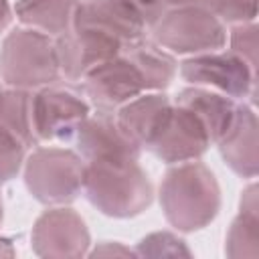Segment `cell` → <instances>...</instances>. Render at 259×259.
I'll use <instances>...</instances> for the list:
<instances>
[{
  "label": "cell",
  "mask_w": 259,
  "mask_h": 259,
  "mask_svg": "<svg viewBox=\"0 0 259 259\" xmlns=\"http://www.w3.org/2000/svg\"><path fill=\"white\" fill-rule=\"evenodd\" d=\"M160 202L168 223L180 231H198L219 212L221 190L214 174L200 162H180L160 184Z\"/></svg>",
  "instance_id": "cell-1"
},
{
  "label": "cell",
  "mask_w": 259,
  "mask_h": 259,
  "mask_svg": "<svg viewBox=\"0 0 259 259\" xmlns=\"http://www.w3.org/2000/svg\"><path fill=\"white\" fill-rule=\"evenodd\" d=\"M83 188L93 206L107 217H134L146 210L154 190L138 160H95L85 164Z\"/></svg>",
  "instance_id": "cell-2"
},
{
  "label": "cell",
  "mask_w": 259,
  "mask_h": 259,
  "mask_svg": "<svg viewBox=\"0 0 259 259\" xmlns=\"http://www.w3.org/2000/svg\"><path fill=\"white\" fill-rule=\"evenodd\" d=\"M61 73L55 40L34 28L12 30L0 49V75L16 89H36L57 81Z\"/></svg>",
  "instance_id": "cell-3"
},
{
  "label": "cell",
  "mask_w": 259,
  "mask_h": 259,
  "mask_svg": "<svg viewBox=\"0 0 259 259\" xmlns=\"http://www.w3.org/2000/svg\"><path fill=\"white\" fill-rule=\"evenodd\" d=\"M85 164L63 148H38L24 166V182L30 194L45 204L71 202L83 188Z\"/></svg>",
  "instance_id": "cell-4"
},
{
  "label": "cell",
  "mask_w": 259,
  "mask_h": 259,
  "mask_svg": "<svg viewBox=\"0 0 259 259\" xmlns=\"http://www.w3.org/2000/svg\"><path fill=\"white\" fill-rule=\"evenodd\" d=\"M152 26L156 42L176 53H210L227 38L223 20L206 6L170 10Z\"/></svg>",
  "instance_id": "cell-5"
},
{
  "label": "cell",
  "mask_w": 259,
  "mask_h": 259,
  "mask_svg": "<svg viewBox=\"0 0 259 259\" xmlns=\"http://www.w3.org/2000/svg\"><path fill=\"white\" fill-rule=\"evenodd\" d=\"M180 73L188 83L200 87H214L229 97L255 95V69L233 51H210L190 57L180 65Z\"/></svg>",
  "instance_id": "cell-6"
},
{
  "label": "cell",
  "mask_w": 259,
  "mask_h": 259,
  "mask_svg": "<svg viewBox=\"0 0 259 259\" xmlns=\"http://www.w3.org/2000/svg\"><path fill=\"white\" fill-rule=\"evenodd\" d=\"M87 115V101L63 85L51 83L32 93V121L38 142L73 138Z\"/></svg>",
  "instance_id": "cell-7"
},
{
  "label": "cell",
  "mask_w": 259,
  "mask_h": 259,
  "mask_svg": "<svg viewBox=\"0 0 259 259\" xmlns=\"http://www.w3.org/2000/svg\"><path fill=\"white\" fill-rule=\"evenodd\" d=\"M55 49L61 73L75 81L85 77L101 63L117 57L123 45L95 28L73 24L69 30L57 36Z\"/></svg>",
  "instance_id": "cell-8"
},
{
  "label": "cell",
  "mask_w": 259,
  "mask_h": 259,
  "mask_svg": "<svg viewBox=\"0 0 259 259\" xmlns=\"http://www.w3.org/2000/svg\"><path fill=\"white\" fill-rule=\"evenodd\" d=\"M210 136L202 121L184 105L172 103L168 117L162 127L148 144V148L168 164L190 162L206 152L210 146Z\"/></svg>",
  "instance_id": "cell-9"
},
{
  "label": "cell",
  "mask_w": 259,
  "mask_h": 259,
  "mask_svg": "<svg viewBox=\"0 0 259 259\" xmlns=\"http://www.w3.org/2000/svg\"><path fill=\"white\" fill-rule=\"evenodd\" d=\"M87 247L89 231L73 208L45 210L32 227V249L40 257H81Z\"/></svg>",
  "instance_id": "cell-10"
},
{
  "label": "cell",
  "mask_w": 259,
  "mask_h": 259,
  "mask_svg": "<svg viewBox=\"0 0 259 259\" xmlns=\"http://www.w3.org/2000/svg\"><path fill=\"white\" fill-rule=\"evenodd\" d=\"M83 79L87 95L103 111L117 109L130 99L138 97L142 91H146L142 73L123 53L101 63Z\"/></svg>",
  "instance_id": "cell-11"
},
{
  "label": "cell",
  "mask_w": 259,
  "mask_h": 259,
  "mask_svg": "<svg viewBox=\"0 0 259 259\" xmlns=\"http://www.w3.org/2000/svg\"><path fill=\"white\" fill-rule=\"evenodd\" d=\"M75 142L87 162L95 160H138L142 146L136 144L117 123L115 115L101 111L87 115L75 132Z\"/></svg>",
  "instance_id": "cell-12"
},
{
  "label": "cell",
  "mask_w": 259,
  "mask_h": 259,
  "mask_svg": "<svg viewBox=\"0 0 259 259\" xmlns=\"http://www.w3.org/2000/svg\"><path fill=\"white\" fill-rule=\"evenodd\" d=\"M73 24L109 34L123 47L140 40L146 28L140 14L123 0H79Z\"/></svg>",
  "instance_id": "cell-13"
},
{
  "label": "cell",
  "mask_w": 259,
  "mask_h": 259,
  "mask_svg": "<svg viewBox=\"0 0 259 259\" xmlns=\"http://www.w3.org/2000/svg\"><path fill=\"white\" fill-rule=\"evenodd\" d=\"M225 162L241 176L257 174V117L251 107L237 105L233 123L217 142Z\"/></svg>",
  "instance_id": "cell-14"
},
{
  "label": "cell",
  "mask_w": 259,
  "mask_h": 259,
  "mask_svg": "<svg viewBox=\"0 0 259 259\" xmlns=\"http://www.w3.org/2000/svg\"><path fill=\"white\" fill-rule=\"evenodd\" d=\"M170 109H172V101L166 95L152 93V95L134 97L121 107H117L115 119L136 144L148 148V144L154 140L164 119L168 117Z\"/></svg>",
  "instance_id": "cell-15"
},
{
  "label": "cell",
  "mask_w": 259,
  "mask_h": 259,
  "mask_svg": "<svg viewBox=\"0 0 259 259\" xmlns=\"http://www.w3.org/2000/svg\"><path fill=\"white\" fill-rule=\"evenodd\" d=\"M176 103L190 109L202 121L210 136V142H219L223 138V134L229 130L237 113V103L231 97L214 93L206 87L182 89L176 97Z\"/></svg>",
  "instance_id": "cell-16"
},
{
  "label": "cell",
  "mask_w": 259,
  "mask_h": 259,
  "mask_svg": "<svg viewBox=\"0 0 259 259\" xmlns=\"http://www.w3.org/2000/svg\"><path fill=\"white\" fill-rule=\"evenodd\" d=\"M79 0H18L16 16L45 34H63L75 22Z\"/></svg>",
  "instance_id": "cell-17"
},
{
  "label": "cell",
  "mask_w": 259,
  "mask_h": 259,
  "mask_svg": "<svg viewBox=\"0 0 259 259\" xmlns=\"http://www.w3.org/2000/svg\"><path fill=\"white\" fill-rule=\"evenodd\" d=\"M121 53L138 67L146 89H164L170 85L176 71V63L168 53L142 38L125 45Z\"/></svg>",
  "instance_id": "cell-18"
},
{
  "label": "cell",
  "mask_w": 259,
  "mask_h": 259,
  "mask_svg": "<svg viewBox=\"0 0 259 259\" xmlns=\"http://www.w3.org/2000/svg\"><path fill=\"white\" fill-rule=\"evenodd\" d=\"M259 219H257V186L251 184L241 198V212L235 219L227 237L229 257L259 255Z\"/></svg>",
  "instance_id": "cell-19"
},
{
  "label": "cell",
  "mask_w": 259,
  "mask_h": 259,
  "mask_svg": "<svg viewBox=\"0 0 259 259\" xmlns=\"http://www.w3.org/2000/svg\"><path fill=\"white\" fill-rule=\"evenodd\" d=\"M0 125L14 134L26 148L36 146L34 121H32V91L8 89L0 95Z\"/></svg>",
  "instance_id": "cell-20"
},
{
  "label": "cell",
  "mask_w": 259,
  "mask_h": 259,
  "mask_svg": "<svg viewBox=\"0 0 259 259\" xmlns=\"http://www.w3.org/2000/svg\"><path fill=\"white\" fill-rule=\"evenodd\" d=\"M26 150L28 148L14 134H10L6 127L0 125V184L8 182L18 174Z\"/></svg>",
  "instance_id": "cell-21"
},
{
  "label": "cell",
  "mask_w": 259,
  "mask_h": 259,
  "mask_svg": "<svg viewBox=\"0 0 259 259\" xmlns=\"http://www.w3.org/2000/svg\"><path fill=\"white\" fill-rule=\"evenodd\" d=\"M123 2L130 4L146 24H154L166 12L176 10V8H184V6H206L208 8V0H123Z\"/></svg>",
  "instance_id": "cell-22"
},
{
  "label": "cell",
  "mask_w": 259,
  "mask_h": 259,
  "mask_svg": "<svg viewBox=\"0 0 259 259\" xmlns=\"http://www.w3.org/2000/svg\"><path fill=\"white\" fill-rule=\"evenodd\" d=\"M138 255H148V257H164V255H170V257H176V255H184V257H190V251L186 249L184 241L170 235V233H154V235H148L142 243H140V249H138Z\"/></svg>",
  "instance_id": "cell-23"
},
{
  "label": "cell",
  "mask_w": 259,
  "mask_h": 259,
  "mask_svg": "<svg viewBox=\"0 0 259 259\" xmlns=\"http://www.w3.org/2000/svg\"><path fill=\"white\" fill-rule=\"evenodd\" d=\"M208 10L221 20L245 24L257 16V0H208Z\"/></svg>",
  "instance_id": "cell-24"
},
{
  "label": "cell",
  "mask_w": 259,
  "mask_h": 259,
  "mask_svg": "<svg viewBox=\"0 0 259 259\" xmlns=\"http://www.w3.org/2000/svg\"><path fill=\"white\" fill-rule=\"evenodd\" d=\"M231 51L245 59L253 69H257V26L253 22H245L233 28Z\"/></svg>",
  "instance_id": "cell-25"
},
{
  "label": "cell",
  "mask_w": 259,
  "mask_h": 259,
  "mask_svg": "<svg viewBox=\"0 0 259 259\" xmlns=\"http://www.w3.org/2000/svg\"><path fill=\"white\" fill-rule=\"evenodd\" d=\"M91 255H132V251H127V249H123V247H117V245L105 243L103 247H97Z\"/></svg>",
  "instance_id": "cell-26"
},
{
  "label": "cell",
  "mask_w": 259,
  "mask_h": 259,
  "mask_svg": "<svg viewBox=\"0 0 259 259\" xmlns=\"http://www.w3.org/2000/svg\"><path fill=\"white\" fill-rule=\"evenodd\" d=\"M8 22H10V6L6 0H0V30H4Z\"/></svg>",
  "instance_id": "cell-27"
},
{
  "label": "cell",
  "mask_w": 259,
  "mask_h": 259,
  "mask_svg": "<svg viewBox=\"0 0 259 259\" xmlns=\"http://www.w3.org/2000/svg\"><path fill=\"white\" fill-rule=\"evenodd\" d=\"M12 255H14V249H12L10 241L0 239V257H12Z\"/></svg>",
  "instance_id": "cell-28"
},
{
  "label": "cell",
  "mask_w": 259,
  "mask_h": 259,
  "mask_svg": "<svg viewBox=\"0 0 259 259\" xmlns=\"http://www.w3.org/2000/svg\"><path fill=\"white\" fill-rule=\"evenodd\" d=\"M0 223H2V198H0Z\"/></svg>",
  "instance_id": "cell-29"
},
{
  "label": "cell",
  "mask_w": 259,
  "mask_h": 259,
  "mask_svg": "<svg viewBox=\"0 0 259 259\" xmlns=\"http://www.w3.org/2000/svg\"><path fill=\"white\" fill-rule=\"evenodd\" d=\"M2 91H4V89H2V85H0V95H2Z\"/></svg>",
  "instance_id": "cell-30"
}]
</instances>
